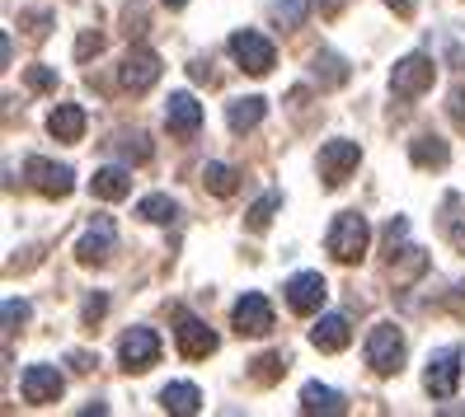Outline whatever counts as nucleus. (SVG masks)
I'll return each mask as SVG.
<instances>
[{"label": "nucleus", "mask_w": 465, "mask_h": 417, "mask_svg": "<svg viewBox=\"0 0 465 417\" xmlns=\"http://www.w3.org/2000/svg\"><path fill=\"white\" fill-rule=\"evenodd\" d=\"M278 207H282L278 192H263V198H259L250 211H244V226H250V235H263V230L272 226V211H278Z\"/></svg>", "instance_id": "obj_26"}, {"label": "nucleus", "mask_w": 465, "mask_h": 417, "mask_svg": "<svg viewBox=\"0 0 465 417\" xmlns=\"http://www.w3.org/2000/svg\"><path fill=\"white\" fill-rule=\"evenodd\" d=\"M282 371H287L282 352H268V356H259V361H254V380H259V384H272V380H278Z\"/></svg>", "instance_id": "obj_32"}, {"label": "nucleus", "mask_w": 465, "mask_h": 417, "mask_svg": "<svg viewBox=\"0 0 465 417\" xmlns=\"http://www.w3.org/2000/svg\"><path fill=\"white\" fill-rule=\"evenodd\" d=\"M343 5H348V0H315V10H320L324 19H334V15H339Z\"/></svg>", "instance_id": "obj_41"}, {"label": "nucleus", "mask_w": 465, "mask_h": 417, "mask_svg": "<svg viewBox=\"0 0 465 417\" xmlns=\"http://www.w3.org/2000/svg\"><path fill=\"white\" fill-rule=\"evenodd\" d=\"M62 389H66V380L57 375V366H29L19 375V394H24V403H57L62 399Z\"/></svg>", "instance_id": "obj_12"}, {"label": "nucleus", "mask_w": 465, "mask_h": 417, "mask_svg": "<svg viewBox=\"0 0 465 417\" xmlns=\"http://www.w3.org/2000/svg\"><path fill=\"white\" fill-rule=\"evenodd\" d=\"M367 244H371V226H367L362 211H339L330 235H324V248H330L339 263H358L367 254Z\"/></svg>", "instance_id": "obj_1"}, {"label": "nucleus", "mask_w": 465, "mask_h": 417, "mask_svg": "<svg viewBox=\"0 0 465 417\" xmlns=\"http://www.w3.org/2000/svg\"><path fill=\"white\" fill-rule=\"evenodd\" d=\"M118 150H123V160H132V164H146L155 146H151L146 131H123V136H118Z\"/></svg>", "instance_id": "obj_28"}, {"label": "nucleus", "mask_w": 465, "mask_h": 417, "mask_svg": "<svg viewBox=\"0 0 465 417\" xmlns=\"http://www.w3.org/2000/svg\"><path fill=\"white\" fill-rule=\"evenodd\" d=\"M174 343H179V356H188V361H203V356H212V352H216V333H212L203 319H193V315H179Z\"/></svg>", "instance_id": "obj_13"}, {"label": "nucleus", "mask_w": 465, "mask_h": 417, "mask_svg": "<svg viewBox=\"0 0 465 417\" xmlns=\"http://www.w3.org/2000/svg\"><path fill=\"white\" fill-rule=\"evenodd\" d=\"M165 5H170V10H183V5H188V0H165Z\"/></svg>", "instance_id": "obj_43"}, {"label": "nucleus", "mask_w": 465, "mask_h": 417, "mask_svg": "<svg viewBox=\"0 0 465 417\" xmlns=\"http://www.w3.org/2000/svg\"><path fill=\"white\" fill-rule=\"evenodd\" d=\"M118 361H123V371H151L160 361L155 328H127L123 343H118Z\"/></svg>", "instance_id": "obj_8"}, {"label": "nucleus", "mask_w": 465, "mask_h": 417, "mask_svg": "<svg viewBox=\"0 0 465 417\" xmlns=\"http://www.w3.org/2000/svg\"><path fill=\"white\" fill-rule=\"evenodd\" d=\"M231 319H235L240 338H263V333H272V305H268V296H259V291H244V296L235 300Z\"/></svg>", "instance_id": "obj_6"}, {"label": "nucleus", "mask_w": 465, "mask_h": 417, "mask_svg": "<svg viewBox=\"0 0 465 417\" xmlns=\"http://www.w3.org/2000/svg\"><path fill=\"white\" fill-rule=\"evenodd\" d=\"M0 315H5V333H15V328H24V324H29V300H5V310H0Z\"/></svg>", "instance_id": "obj_34"}, {"label": "nucleus", "mask_w": 465, "mask_h": 417, "mask_svg": "<svg viewBox=\"0 0 465 417\" xmlns=\"http://www.w3.org/2000/svg\"><path fill=\"white\" fill-rule=\"evenodd\" d=\"M386 5H391L400 19H409V15H414V0H386Z\"/></svg>", "instance_id": "obj_42"}, {"label": "nucleus", "mask_w": 465, "mask_h": 417, "mask_svg": "<svg viewBox=\"0 0 465 417\" xmlns=\"http://www.w3.org/2000/svg\"><path fill=\"white\" fill-rule=\"evenodd\" d=\"M358 160H362V146L358 141H330L320 150V179L330 183V188H339L352 170H358Z\"/></svg>", "instance_id": "obj_11"}, {"label": "nucleus", "mask_w": 465, "mask_h": 417, "mask_svg": "<svg viewBox=\"0 0 465 417\" xmlns=\"http://www.w3.org/2000/svg\"><path fill=\"white\" fill-rule=\"evenodd\" d=\"M301 412H348V399L339 394V389H330V384H306V389H301Z\"/></svg>", "instance_id": "obj_21"}, {"label": "nucleus", "mask_w": 465, "mask_h": 417, "mask_svg": "<svg viewBox=\"0 0 465 417\" xmlns=\"http://www.w3.org/2000/svg\"><path fill=\"white\" fill-rule=\"evenodd\" d=\"M203 183H207V192H216V198H235V188H240V174L231 170V164L212 160L207 170H203Z\"/></svg>", "instance_id": "obj_24"}, {"label": "nucleus", "mask_w": 465, "mask_h": 417, "mask_svg": "<svg viewBox=\"0 0 465 417\" xmlns=\"http://www.w3.org/2000/svg\"><path fill=\"white\" fill-rule=\"evenodd\" d=\"M311 343H315L320 352H343V347L352 343V328H348L343 315H320L315 328H311Z\"/></svg>", "instance_id": "obj_16"}, {"label": "nucleus", "mask_w": 465, "mask_h": 417, "mask_svg": "<svg viewBox=\"0 0 465 417\" xmlns=\"http://www.w3.org/2000/svg\"><path fill=\"white\" fill-rule=\"evenodd\" d=\"M108 254H114V220L108 216H99L94 226L80 235V244H75V258L85 263V267H94V263H108Z\"/></svg>", "instance_id": "obj_14"}, {"label": "nucleus", "mask_w": 465, "mask_h": 417, "mask_svg": "<svg viewBox=\"0 0 465 417\" xmlns=\"http://www.w3.org/2000/svg\"><path fill=\"white\" fill-rule=\"evenodd\" d=\"M47 131L57 136V141H80L85 136V108L80 103H57L47 118Z\"/></svg>", "instance_id": "obj_18"}, {"label": "nucleus", "mask_w": 465, "mask_h": 417, "mask_svg": "<svg viewBox=\"0 0 465 417\" xmlns=\"http://www.w3.org/2000/svg\"><path fill=\"white\" fill-rule=\"evenodd\" d=\"M311 5L315 0H278V5H272V19H278L282 29H301L306 15H311Z\"/></svg>", "instance_id": "obj_27"}, {"label": "nucleus", "mask_w": 465, "mask_h": 417, "mask_svg": "<svg viewBox=\"0 0 465 417\" xmlns=\"http://www.w3.org/2000/svg\"><path fill=\"white\" fill-rule=\"evenodd\" d=\"M263 113H268V99L250 94V99H235V103L226 108V122H231L235 136H244V131H254V127L263 122Z\"/></svg>", "instance_id": "obj_20"}, {"label": "nucleus", "mask_w": 465, "mask_h": 417, "mask_svg": "<svg viewBox=\"0 0 465 417\" xmlns=\"http://www.w3.org/2000/svg\"><path fill=\"white\" fill-rule=\"evenodd\" d=\"M24 179H29L43 198H52V202H62V198H71V192H75V174L66 170V164H52L43 155L24 160Z\"/></svg>", "instance_id": "obj_4"}, {"label": "nucleus", "mask_w": 465, "mask_h": 417, "mask_svg": "<svg viewBox=\"0 0 465 417\" xmlns=\"http://www.w3.org/2000/svg\"><path fill=\"white\" fill-rule=\"evenodd\" d=\"M165 127L174 131V136H198V127H203V103L193 99V94H170V103H165Z\"/></svg>", "instance_id": "obj_15"}, {"label": "nucleus", "mask_w": 465, "mask_h": 417, "mask_svg": "<svg viewBox=\"0 0 465 417\" xmlns=\"http://www.w3.org/2000/svg\"><path fill=\"white\" fill-rule=\"evenodd\" d=\"M447 62L465 66V29H447Z\"/></svg>", "instance_id": "obj_36"}, {"label": "nucleus", "mask_w": 465, "mask_h": 417, "mask_svg": "<svg viewBox=\"0 0 465 417\" xmlns=\"http://www.w3.org/2000/svg\"><path fill=\"white\" fill-rule=\"evenodd\" d=\"M90 188H94V198H104V202H123L132 192V170H123V164H104V170H94Z\"/></svg>", "instance_id": "obj_17"}, {"label": "nucleus", "mask_w": 465, "mask_h": 417, "mask_svg": "<svg viewBox=\"0 0 465 417\" xmlns=\"http://www.w3.org/2000/svg\"><path fill=\"white\" fill-rule=\"evenodd\" d=\"M432 80H437L432 57H423V52H409V57H400L395 71H391V90H395V99H419V94L432 90Z\"/></svg>", "instance_id": "obj_3"}, {"label": "nucleus", "mask_w": 465, "mask_h": 417, "mask_svg": "<svg viewBox=\"0 0 465 417\" xmlns=\"http://www.w3.org/2000/svg\"><path fill=\"white\" fill-rule=\"evenodd\" d=\"M160 57L151 47H132L127 57H123V71H118V80H123V90H132V94H146L155 80H160Z\"/></svg>", "instance_id": "obj_9"}, {"label": "nucleus", "mask_w": 465, "mask_h": 417, "mask_svg": "<svg viewBox=\"0 0 465 417\" xmlns=\"http://www.w3.org/2000/svg\"><path fill=\"white\" fill-rule=\"evenodd\" d=\"M423 384H428V394H432V399H451V394H456V384H460V347L432 352Z\"/></svg>", "instance_id": "obj_10"}, {"label": "nucleus", "mask_w": 465, "mask_h": 417, "mask_svg": "<svg viewBox=\"0 0 465 417\" xmlns=\"http://www.w3.org/2000/svg\"><path fill=\"white\" fill-rule=\"evenodd\" d=\"M99 52H104V34H80V43H75V57L80 62H90V57H99Z\"/></svg>", "instance_id": "obj_35"}, {"label": "nucleus", "mask_w": 465, "mask_h": 417, "mask_svg": "<svg viewBox=\"0 0 465 417\" xmlns=\"http://www.w3.org/2000/svg\"><path fill=\"white\" fill-rule=\"evenodd\" d=\"M451 118H456V122H465V85H456V90H451Z\"/></svg>", "instance_id": "obj_39"}, {"label": "nucleus", "mask_w": 465, "mask_h": 417, "mask_svg": "<svg viewBox=\"0 0 465 417\" xmlns=\"http://www.w3.org/2000/svg\"><path fill=\"white\" fill-rule=\"evenodd\" d=\"M367 366L376 375H395L404 366V333L395 324H376L367 333Z\"/></svg>", "instance_id": "obj_2"}, {"label": "nucleus", "mask_w": 465, "mask_h": 417, "mask_svg": "<svg viewBox=\"0 0 465 417\" xmlns=\"http://www.w3.org/2000/svg\"><path fill=\"white\" fill-rule=\"evenodd\" d=\"M24 85H29L34 94H52V90H57V71H52V66H29V71H24Z\"/></svg>", "instance_id": "obj_31"}, {"label": "nucleus", "mask_w": 465, "mask_h": 417, "mask_svg": "<svg viewBox=\"0 0 465 417\" xmlns=\"http://www.w3.org/2000/svg\"><path fill=\"white\" fill-rule=\"evenodd\" d=\"M442 230H447V239H451V248H456V254H465V216H460V202H456V198H447Z\"/></svg>", "instance_id": "obj_29"}, {"label": "nucleus", "mask_w": 465, "mask_h": 417, "mask_svg": "<svg viewBox=\"0 0 465 417\" xmlns=\"http://www.w3.org/2000/svg\"><path fill=\"white\" fill-rule=\"evenodd\" d=\"M282 291H287L292 315H320L324 300H330V282H324L320 272H296Z\"/></svg>", "instance_id": "obj_7"}, {"label": "nucleus", "mask_w": 465, "mask_h": 417, "mask_svg": "<svg viewBox=\"0 0 465 417\" xmlns=\"http://www.w3.org/2000/svg\"><path fill=\"white\" fill-rule=\"evenodd\" d=\"M160 408H165V412H179V417H193V412L203 408V389L188 384V380L165 384V389H160Z\"/></svg>", "instance_id": "obj_19"}, {"label": "nucleus", "mask_w": 465, "mask_h": 417, "mask_svg": "<svg viewBox=\"0 0 465 417\" xmlns=\"http://www.w3.org/2000/svg\"><path fill=\"white\" fill-rule=\"evenodd\" d=\"M428 267V254H423V248H404V263L395 267L391 263V272H395V282H414V276Z\"/></svg>", "instance_id": "obj_30"}, {"label": "nucleus", "mask_w": 465, "mask_h": 417, "mask_svg": "<svg viewBox=\"0 0 465 417\" xmlns=\"http://www.w3.org/2000/svg\"><path fill=\"white\" fill-rule=\"evenodd\" d=\"M104 315H108V296H99V291H94V296L85 300V310H80V319H85V324L94 328V324H99Z\"/></svg>", "instance_id": "obj_37"}, {"label": "nucleus", "mask_w": 465, "mask_h": 417, "mask_svg": "<svg viewBox=\"0 0 465 417\" xmlns=\"http://www.w3.org/2000/svg\"><path fill=\"white\" fill-rule=\"evenodd\" d=\"M231 57L250 71V75H268L272 66H278V52H272V43H268L263 34H254V29L231 34Z\"/></svg>", "instance_id": "obj_5"}, {"label": "nucleus", "mask_w": 465, "mask_h": 417, "mask_svg": "<svg viewBox=\"0 0 465 417\" xmlns=\"http://www.w3.org/2000/svg\"><path fill=\"white\" fill-rule=\"evenodd\" d=\"M404 235H409V220H404V216H395L391 226H386V244H391V254H395V244H400Z\"/></svg>", "instance_id": "obj_38"}, {"label": "nucleus", "mask_w": 465, "mask_h": 417, "mask_svg": "<svg viewBox=\"0 0 465 417\" xmlns=\"http://www.w3.org/2000/svg\"><path fill=\"white\" fill-rule=\"evenodd\" d=\"M136 216L151 220V226H170V220L179 216V202H174V198H165V192H151V198H142Z\"/></svg>", "instance_id": "obj_25"}, {"label": "nucleus", "mask_w": 465, "mask_h": 417, "mask_svg": "<svg viewBox=\"0 0 465 417\" xmlns=\"http://www.w3.org/2000/svg\"><path fill=\"white\" fill-rule=\"evenodd\" d=\"M409 160L419 164V170H442V164L451 160V150H447V141L442 136H414V141H409Z\"/></svg>", "instance_id": "obj_22"}, {"label": "nucleus", "mask_w": 465, "mask_h": 417, "mask_svg": "<svg viewBox=\"0 0 465 417\" xmlns=\"http://www.w3.org/2000/svg\"><path fill=\"white\" fill-rule=\"evenodd\" d=\"M71 366H75V371H94V366H99V356H90V352H71Z\"/></svg>", "instance_id": "obj_40"}, {"label": "nucleus", "mask_w": 465, "mask_h": 417, "mask_svg": "<svg viewBox=\"0 0 465 417\" xmlns=\"http://www.w3.org/2000/svg\"><path fill=\"white\" fill-rule=\"evenodd\" d=\"M19 24L29 29V38H47V29H52L57 19H52V10H24V15H19Z\"/></svg>", "instance_id": "obj_33"}, {"label": "nucleus", "mask_w": 465, "mask_h": 417, "mask_svg": "<svg viewBox=\"0 0 465 417\" xmlns=\"http://www.w3.org/2000/svg\"><path fill=\"white\" fill-rule=\"evenodd\" d=\"M311 71H315V80L320 85H348V62L343 57H334V52H315V62H311Z\"/></svg>", "instance_id": "obj_23"}]
</instances>
